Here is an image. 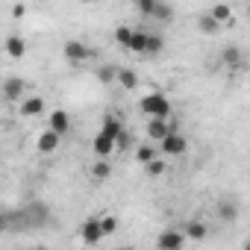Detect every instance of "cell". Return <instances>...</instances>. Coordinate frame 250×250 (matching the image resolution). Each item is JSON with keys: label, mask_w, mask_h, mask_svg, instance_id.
<instances>
[{"label": "cell", "mask_w": 250, "mask_h": 250, "mask_svg": "<svg viewBox=\"0 0 250 250\" xmlns=\"http://www.w3.org/2000/svg\"><path fill=\"white\" fill-rule=\"evenodd\" d=\"M124 147H130V133H127V130L118 136V150H124Z\"/></svg>", "instance_id": "f546056e"}, {"label": "cell", "mask_w": 250, "mask_h": 250, "mask_svg": "<svg viewBox=\"0 0 250 250\" xmlns=\"http://www.w3.org/2000/svg\"><path fill=\"white\" fill-rule=\"evenodd\" d=\"M133 36H136L133 27H118V30H115V42H118L121 47H127V50H130V44H133Z\"/></svg>", "instance_id": "44dd1931"}, {"label": "cell", "mask_w": 250, "mask_h": 250, "mask_svg": "<svg viewBox=\"0 0 250 250\" xmlns=\"http://www.w3.org/2000/svg\"><path fill=\"white\" fill-rule=\"evenodd\" d=\"M174 18V6H168V3H156V9H153V21H171Z\"/></svg>", "instance_id": "cb8c5ba5"}, {"label": "cell", "mask_w": 250, "mask_h": 250, "mask_svg": "<svg viewBox=\"0 0 250 250\" xmlns=\"http://www.w3.org/2000/svg\"><path fill=\"white\" fill-rule=\"evenodd\" d=\"M18 112H21V118H36V115H42V112H44V100H42L39 94H30V97H24V100H21Z\"/></svg>", "instance_id": "9c48e42d"}, {"label": "cell", "mask_w": 250, "mask_h": 250, "mask_svg": "<svg viewBox=\"0 0 250 250\" xmlns=\"http://www.w3.org/2000/svg\"><path fill=\"white\" fill-rule=\"evenodd\" d=\"M183 244H186V232H180V229L159 232V250H183Z\"/></svg>", "instance_id": "ba28073f"}, {"label": "cell", "mask_w": 250, "mask_h": 250, "mask_svg": "<svg viewBox=\"0 0 250 250\" xmlns=\"http://www.w3.org/2000/svg\"><path fill=\"white\" fill-rule=\"evenodd\" d=\"M91 147H94V156H97V159H109V156L118 150V142H115L109 133L97 130V133H94V139H91Z\"/></svg>", "instance_id": "7a4b0ae2"}, {"label": "cell", "mask_w": 250, "mask_h": 250, "mask_svg": "<svg viewBox=\"0 0 250 250\" xmlns=\"http://www.w3.org/2000/svg\"><path fill=\"white\" fill-rule=\"evenodd\" d=\"M136 9L145 15V18H153V9H156V0H139Z\"/></svg>", "instance_id": "484cf974"}, {"label": "cell", "mask_w": 250, "mask_h": 250, "mask_svg": "<svg viewBox=\"0 0 250 250\" xmlns=\"http://www.w3.org/2000/svg\"><path fill=\"white\" fill-rule=\"evenodd\" d=\"M247 15H250V6H247Z\"/></svg>", "instance_id": "1f68e13d"}, {"label": "cell", "mask_w": 250, "mask_h": 250, "mask_svg": "<svg viewBox=\"0 0 250 250\" xmlns=\"http://www.w3.org/2000/svg\"><path fill=\"white\" fill-rule=\"evenodd\" d=\"M47 130H53V133H59V136L71 133V115H68L65 109H53V112L47 115Z\"/></svg>", "instance_id": "52a82bcc"}, {"label": "cell", "mask_w": 250, "mask_h": 250, "mask_svg": "<svg viewBox=\"0 0 250 250\" xmlns=\"http://www.w3.org/2000/svg\"><path fill=\"white\" fill-rule=\"evenodd\" d=\"M24 91H27V83L21 77H9L3 83V97L6 100H24Z\"/></svg>", "instance_id": "30bf717a"}, {"label": "cell", "mask_w": 250, "mask_h": 250, "mask_svg": "<svg viewBox=\"0 0 250 250\" xmlns=\"http://www.w3.org/2000/svg\"><path fill=\"white\" fill-rule=\"evenodd\" d=\"M3 47H6V53H9L12 59H21V56L27 53V42H24L21 36H6Z\"/></svg>", "instance_id": "9a60e30c"}, {"label": "cell", "mask_w": 250, "mask_h": 250, "mask_svg": "<svg viewBox=\"0 0 250 250\" xmlns=\"http://www.w3.org/2000/svg\"><path fill=\"white\" fill-rule=\"evenodd\" d=\"M112 174V165H109V159H97L94 165H91V177L94 180H106Z\"/></svg>", "instance_id": "7402d4cb"}, {"label": "cell", "mask_w": 250, "mask_h": 250, "mask_svg": "<svg viewBox=\"0 0 250 250\" xmlns=\"http://www.w3.org/2000/svg\"><path fill=\"white\" fill-rule=\"evenodd\" d=\"M65 59L74 62V65H80V62L91 59V47L83 44V42H77V39H71V42H65Z\"/></svg>", "instance_id": "5b68a950"}, {"label": "cell", "mask_w": 250, "mask_h": 250, "mask_svg": "<svg viewBox=\"0 0 250 250\" xmlns=\"http://www.w3.org/2000/svg\"><path fill=\"white\" fill-rule=\"evenodd\" d=\"M100 130H103V133H109V136L118 142V136L124 133V124H121V118H118V115L106 112V115H103V127H100Z\"/></svg>", "instance_id": "5bb4252c"}, {"label": "cell", "mask_w": 250, "mask_h": 250, "mask_svg": "<svg viewBox=\"0 0 250 250\" xmlns=\"http://www.w3.org/2000/svg\"><path fill=\"white\" fill-rule=\"evenodd\" d=\"M136 159H139V165H150L153 159H159V153H156L153 145H139L136 147Z\"/></svg>", "instance_id": "ffe728a7"}, {"label": "cell", "mask_w": 250, "mask_h": 250, "mask_svg": "<svg viewBox=\"0 0 250 250\" xmlns=\"http://www.w3.org/2000/svg\"><path fill=\"white\" fill-rule=\"evenodd\" d=\"M186 150H188V139L180 136V133H171V136L159 145V153H162V156H183Z\"/></svg>", "instance_id": "277c9868"}, {"label": "cell", "mask_w": 250, "mask_h": 250, "mask_svg": "<svg viewBox=\"0 0 250 250\" xmlns=\"http://www.w3.org/2000/svg\"><path fill=\"white\" fill-rule=\"evenodd\" d=\"M183 232H186V238H191V241H203V238L209 235V227H206L203 221H188Z\"/></svg>", "instance_id": "e0dca14e"}, {"label": "cell", "mask_w": 250, "mask_h": 250, "mask_svg": "<svg viewBox=\"0 0 250 250\" xmlns=\"http://www.w3.org/2000/svg\"><path fill=\"white\" fill-rule=\"evenodd\" d=\"M218 218H221V221H227V224H232V221L238 218V203H235V200H229V197H227V200H221V203H218Z\"/></svg>", "instance_id": "2e32d148"}, {"label": "cell", "mask_w": 250, "mask_h": 250, "mask_svg": "<svg viewBox=\"0 0 250 250\" xmlns=\"http://www.w3.org/2000/svg\"><path fill=\"white\" fill-rule=\"evenodd\" d=\"M145 133H147V139H150V142H156V147H159V145L174 133V130H171V124H168L165 118H153V121H147Z\"/></svg>", "instance_id": "3957f363"}, {"label": "cell", "mask_w": 250, "mask_h": 250, "mask_svg": "<svg viewBox=\"0 0 250 250\" xmlns=\"http://www.w3.org/2000/svg\"><path fill=\"white\" fill-rule=\"evenodd\" d=\"M197 24H200V33H218V27H221L209 12H206V15H200V21H197Z\"/></svg>", "instance_id": "d4e9b609"}, {"label": "cell", "mask_w": 250, "mask_h": 250, "mask_svg": "<svg viewBox=\"0 0 250 250\" xmlns=\"http://www.w3.org/2000/svg\"><path fill=\"white\" fill-rule=\"evenodd\" d=\"M80 238H83L85 244H97L100 238H106V232H103V221H100V218H88V221L83 224V229H80Z\"/></svg>", "instance_id": "8992f818"}, {"label": "cell", "mask_w": 250, "mask_h": 250, "mask_svg": "<svg viewBox=\"0 0 250 250\" xmlns=\"http://www.w3.org/2000/svg\"><path fill=\"white\" fill-rule=\"evenodd\" d=\"M139 109H142V115H147L150 121L153 118H171V100L162 94V91H150V94H145L142 100H139Z\"/></svg>", "instance_id": "6da1fadb"}, {"label": "cell", "mask_w": 250, "mask_h": 250, "mask_svg": "<svg viewBox=\"0 0 250 250\" xmlns=\"http://www.w3.org/2000/svg\"><path fill=\"white\" fill-rule=\"evenodd\" d=\"M59 133H53V130H44L42 136H39V142H36V147L42 150V153H53L56 147H59Z\"/></svg>", "instance_id": "7c38bea8"}, {"label": "cell", "mask_w": 250, "mask_h": 250, "mask_svg": "<svg viewBox=\"0 0 250 250\" xmlns=\"http://www.w3.org/2000/svg\"><path fill=\"white\" fill-rule=\"evenodd\" d=\"M162 47H165V39L156 36V33H150V47H147V53H159Z\"/></svg>", "instance_id": "f1b7e54d"}, {"label": "cell", "mask_w": 250, "mask_h": 250, "mask_svg": "<svg viewBox=\"0 0 250 250\" xmlns=\"http://www.w3.org/2000/svg\"><path fill=\"white\" fill-rule=\"evenodd\" d=\"M221 62H224L229 71H238V68L244 65V53H241V47H224Z\"/></svg>", "instance_id": "8fae6325"}, {"label": "cell", "mask_w": 250, "mask_h": 250, "mask_svg": "<svg viewBox=\"0 0 250 250\" xmlns=\"http://www.w3.org/2000/svg\"><path fill=\"white\" fill-rule=\"evenodd\" d=\"M100 221H103V232H106V235H112V232L118 229V218H115V215H103Z\"/></svg>", "instance_id": "83f0119b"}, {"label": "cell", "mask_w": 250, "mask_h": 250, "mask_svg": "<svg viewBox=\"0 0 250 250\" xmlns=\"http://www.w3.org/2000/svg\"><path fill=\"white\" fill-rule=\"evenodd\" d=\"M39 250H47V247H39Z\"/></svg>", "instance_id": "d6a6232c"}, {"label": "cell", "mask_w": 250, "mask_h": 250, "mask_svg": "<svg viewBox=\"0 0 250 250\" xmlns=\"http://www.w3.org/2000/svg\"><path fill=\"white\" fill-rule=\"evenodd\" d=\"M244 250H250V238H247V241H244Z\"/></svg>", "instance_id": "4dcf8cb0"}, {"label": "cell", "mask_w": 250, "mask_h": 250, "mask_svg": "<svg viewBox=\"0 0 250 250\" xmlns=\"http://www.w3.org/2000/svg\"><path fill=\"white\" fill-rule=\"evenodd\" d=\"M147 47H150V33H147V30H136L130 50H133V53H147Z\"/></svg>", "instance_id": "ac0fdd59"}, {"label": "cell", "mask_w": 250, "mask_h": 250, "mask_svg": "<svg viewBox=\"0 0 250 250\" xmlns=\"http://www.w3.org/2000/svg\"><path fill=\"white\" fill-rule=\"evenodd\" d=\"M97 80L106 83V85H109V83H118V68H112V65H100V68H97Z\"/></svg>", "instance_id": "603a6c76"}, {"label": "cell", "mask_w": 250, "mask_h": 250, "mask_svg": "<svg viewBox=\"0 0 250 250\" xmlns=\"http://www.w3.org/2000/svg\"><path fill=\"white\" fill-rule=\"evenodd\" d=\"M118 85L127 88V91H136L139 88V74L133 68H118Z\"/></svg>", "instance_id": "4fadbf2b"}, {"label": "cell", "mask_w": 250, "mask_h": 250, "mask_svg": "<svg viewBox=\"0 0 250 250\" xmlns=\"http://www.w3.org/2000/svg\"><path fill=\"white\" fill-rule=\"evenodd\" d=\"M124 250H130V247H124Z\"/></svg>", "instance_id": "836d02e7"}, {"label": "cell", "mask_w": 250, "mask_h": 250, "mask_svg": "<svg viewBox=\"0 0 250 250\" xmlns=\"http://www.w3.org/2000/svg\"><path fill=\"white\" fill-rule=\"evenodd\" d=\"M209 15H212L218 24H229V21H232V6H227V3H215V6L209 9Z\"/></svg>", "instance_id": "d6986e66"}, {"label": "cell", "mask_w": 250, "mask_h": 250, "mask_svg": "<svg viewBox=\"0 0 250 250\" xmlns=\"http://www.w3.org/2000/svg\"><path fill=\"white\" fill-rule=\"evenodd\" d=\"M145 171H147L150 177H162V174H165V159H153L150 165H145Z\"/></svg>", "instance_id": "4316f807"}]
</instances>
